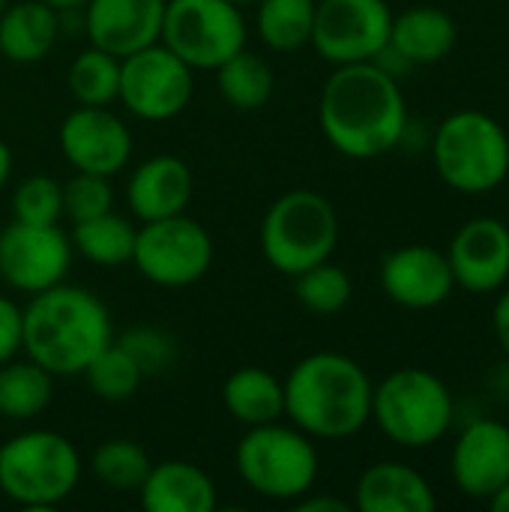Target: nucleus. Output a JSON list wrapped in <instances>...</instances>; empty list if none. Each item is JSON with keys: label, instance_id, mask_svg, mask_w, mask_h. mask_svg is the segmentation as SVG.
Instances as JSON below:
<instances>
[{"label": "nucleus", "instance_id": "nucleus-1", "mask_svg": "<svg viewBox=\"0 0 509 512\" xmlns=\"http://www.w3.org/2000/svg\"><path fill=\"white\" fill-rule=\"evenodd\" d=\"M318 123L348 159L387 156L408 132L405 93L378 60L336 66L318 99Z\"/></svg>", "mask_w": 509, "mask_h": 512}, {"label": "nucleus", "instance_id": "nucleus-2", "mask_svg": "<svg viewBox=\"0 0 509 512\" xmlns=\"http://www.w3.org/2000/svg\"><path fill=\"white\" fill-rule=\"evenodd\" d=\"M114 342L108 306L81 285H54L21 306V351L54 378L81 375Z\"/></svg>", "mask_w": 509, "mask_h": 512}, {"label": "nucleus", "instance_id": "nucleus-3", "mask_svg": "<svg viewBox=\"0 0 509 512\" xmlns=\"http://www.w3.org/2000/svg\"><path fill=\"white\" fill-rule=\"evenodd\" d=\"M282 387L285 417L309 438L342 441L372 420L375 384L348 354L315 351L288 372Z\"/></svg>", "mask_w": 509, "mask_h": 512}, {"label": "nucleus", "instance_id": "nucleus-4", "mask_svg": "<svg viewBox=\"0 0 509 512\" xmlns=\"http://www.w3.org/2000/svg\"><path fill=\"white\" fill-rule=\"evenodd\" d=\"M75 444L51 429H27L0 447V492L24 510H51L81 483Z\"/></svg>", "mask_w": 509, "mask_h": 512}, {"label": "nucleus", "instance_id": "nucleus-5", "mask_svg": "<svg viewBox=\"0 0 509 512\" xmlns=\"http://www.w3.org/2000/svg\"><path fill=\"white\" fill-rule=\"evenodd\" d=\"M258 243L267 264L294 279L303 270L330 261L339 246V213L327 195L315 189H291L267 207Z\"/></svg>", "mask_w": 509, "mask_h": 512}, {"label": "nucleus", "instance_id": "nucleus-6", "mask_svg": "<svg viewBox=\"0 0 509 512\" xmlns=\"http://www.w3.org/2000/svg\"><path fill=\"white\" fill-rule=\"evenodd\" d=\"M453 417V393L429 369H396L372 390V420L396 447L423 450L438 444L453 426Z\"/></svg>", "mask_w": 509, "mask_h": 512}, {"label": "nucleus", "instance_id": "nucleus-7", "mask_svg": "<svg viewBox=\"0 0 509 512\" xmlns=\"http://www.w3.org/2000/svg\"><path fill=\"white\" fill-rule=\"evenodd\" d=\"M432 162L450 189L462 195L492 192L509 174L507 129L486 111H456L435 129Z\"/></svg>", "mask_w": 509, "mask_h": 512}, {"label": "nucleus", "instance_id": "nucleus-8", "mask_svg": "<svg viewBox=\"0 0 509 512\" xmlns=\"http://www.w3.org/2000/svg\"><path fill=\"white\" fill-rule=\"evenodd\" d=\"M234 465L240 480L267 501L294 504L312 492L318 480V450L312 438L294 423L282 426L279 420L252 426L234 450Z\"/></svg>", "mask_w": 509, "mask_h": 512}, {"label": "nucleus", "instance_id": "nucleus-9", "mask_svg": "<svg viewBox=\"0 0 509 512\" xmlns=\"http://www.w3.org/2000/svg\"><path fill=\"white\" fill-rule=\"evenodd\" d=\"M249 27L231 0H168L159 42L195 72H213L246 48Z\"/></svg>", "mask_w": 509, "mask_h": 512}, {"label": "nucleus", "instance_id": "nucleus-10", "mask_svg": "<svg viewBox=\"0 0 509 512\" xmlns=\"http://www.w3.org/2000/svg\"><path fill=\"white\" fill-rule=\"evenodd\" d=\"M129 264L156 288H189L213 264V237L186 213L141 222Z\"/></svg>", "mask_w": 509, "mask_h": 512}, {"label": "nucleus", "instance_id": "nucleus-11", "mask_svg": "<svg viewBox=\"0 0 509 512\" xmlns=\"http://www.w3.org/2000/svg\"><path fill=\"white\" fill-rule=\"evenodd\" d=\"M195 96V69L171 48L153 42L120 60L117 99L129 114L147 123L180 117Z\"/></svg>", "mask_w": 509, "mask_h": 512}, {"label": "nucleus", "instance_id": "nucleus-12", "mask_svg": "<svg viewBox=\"0 0 509 512\" xmlns=\"http://www.w3.org/2000/svg\"><path fill=\"white\" fill-rule=\"evenodd\" d=\"M387 0H318L309 45L333 66L378 60L390 45Z\"/></svg>", "mask_w": 509, "mask_h": 512}, {"label": "nucleus", "instance_id": "nucleus-13", "mask_svg": "<svg viewBox=\"0 0 509 512\" xmlns=\"http://www.w3.org/2000/svg\"><path fill=\"white\" fill-rule=\"evenodd\" d=\"M72 240L60 225H30L12 219L0 228V282L18 294H39L66 279Z\"/></svg>", "mask_w": 509, "mask_h": 512}, {"label": "nucleus", "instance_id": "nucleus-14", "mask_svg": "<svg viewBox=\"0 0 509 512\" xmlns=\"http://www.w3.org/2000/svg\"><path fill=\"white\" fill-rule=\"evenodd\" d=\"M57 144L63 159L84 174L114 177L132 159V132L108 105L72 108L57 129Z\"/></svg>", "mask_w": 509, "mask_h": 512}, {"label": "nucleus", "instance_id": "nucleus-15", "mask_svg": "<svg viewBox=\"0 0 509 512\" xmlns=\"http://www.w3.org/2000/svg\"><path fill=\"white\" fill-rule=\"evenodd\" d=\"M381 288L396 306L426 312L450 300L456 279L447 252L426 243H411V246H399L384 258Z\"/></svg>", "mask_w": 509, "mask_h": 512}, {"label": "nucleus", "instance_id": "nucleus-16", "mask_svg": "<svg viewBox=\"0 0 509 512\" xmlns=\"http://www.w3.org/2000/svg\"><path fill=\"white\" fill-rule=\"evenodd\" d=\"M447 261L459 288L474 294H492L509 279V225L495 216L468 219L450 249Z\"/></svg>", "mask_w": 509, "mask_h": 512}, {"label": "nucleus", "instance_id": "nucleus-17", "mask_svg": "<svg viewBox=\"0 0 509 512\" xmlns=\"http://www.w3.org/2000/svg\"><path fill=\"white\" fill-rule=\"evenodd\" d=\"M168 0H90L84 12V36L93 48L129 57L162 36Z\"/></svg>", "mask_w": 509, "mask_h": 512}, {"label": "nucleus", "instance_id": "nucleus-18", "mask_svg": "<svg viewBox=\"0 0 509 512\" xmlns=\"http://www.w3.org/2000/svg\"><path fill=\"white\" fill-rule=\"evenodd\" d=\"M453 483L474 501H489L509 480V426L498 420H474L453 447Z\"/></svg>", "mask_w": 509, "mask_h": 512}, {"label": "nucleus", "instance_id": "nucleus-19", "mask_svg": "<svg viewBox=\"0 0 509 512\" xmlns=\"http://www.w3.org/2000/svg\"><path fill=\"white\" fill-rule=\"evenodd\" d=\"M195 195V174L189 162L171 153L150 156L141 162L126 183V204L135 219L153 222L186 213Z\"/></svg>", "mask_w": 509, "mask_h": 512}, {"label": "nucleus", "instance_id": "nucleus-20", "mask_svg": "<svg viewBox=\"0 0 509 512\" xmlns=\"http://www.w3.org/2000/svg\"><path fill=\"white\" fill-rule=\"evenodd\" d=\"M354 507L360 512H432L438 498L432 483L411 465L378 462L360 474Z\"/></svg>", "mask_w": 509, "mask_h": 512}, {"label": "nucleus", "instance_id": "nucleus-21", "mask_svg": "<svg viewBox=\"0 0 509 512\" xmlns=\"http://www.w3.org/2000/svg\"><path fill=\"white\" fill-rule=\"evenodd\" d=\"M138 498L147 512H213L219 504L210 474L183 459L153 465Z\"/></svg>", "mask_w": 509, "mask_h": 512}, {"label": "nucleus", "instance_id": "nucleus-22", "mask_svg": "<svg viewBox=\"0 0 509 512\" xmlns=\"http://www.w3.org/2000/svg\"><path fill=\"white\" fill-rule=\"evenodd\" d=\"M459 39V27L453 15L438 6H411L393 15L390 24V45L387 51L399 57L402 66H429L444 60Z\"/></svg>", "mask_w": 509, "mask_h": 512}, {"label": "nucleus", "instance_id": "nucleus-23", "mask_svg": "<svg viewBox=\"0 0 509 512\" xmlns=\"http://www.w3.org/2000/svg\"><path fill=\"white\" fill-rule=\"evenodd\" d=\"M60 36V12L45 0L9 3L0 15V54L9 63L30 66L51 54Z\"/></svg>", "mask_w": 509, "mask_h": 512}, {"label": "nucleus", "instance_id": "nucleus-24", "mask_svg": "<svg viewBox=\"0 0 509 512\" xmlns=\"http://www.w3.org/2000/svg\"><path fill=\"white\" fill-rule=\"evenodd\" d=\"M222 402L225 411L246 429L267 426L285 417V387L273 372L261 366L234 369L225 378Z\"/></svg>", "mask_w": 509, "mask_h": 512}, {"label": "nucleus", "instance_id": "nucleus-25", "mask_svg": "<svg viewBox=\"0 0 509 512\" xmlns=\"http://www.w3.org/2000/svg\"><path fill=\"white\" fill-rule=\"evenodd\" d=\"M54 399V375H48L39 363L9 360L0 366V417L24 423L45 414Z\"/></svg>", "mask_w": 509, "mask_h": 512}, {"label": "nucleus", "instance_id": "nucleus-26", "mask_svg": "<svg viewBox=\"0 0 509 512\" xmlns=\"http://www.w3.org/2000/svg\"><path fill=\"white\" fill-rule=\"evenodd\" d=\"M135 234L138 228L117 216L114 210L84 219V222H72V249L87 258L96 267H123L132 261V249H135Z\"/></svg>", "mask_w": 509, "mask_h": 512}, {"label": "nucleus", "instance_id": "nucleus-27", "mask_svg": "<svg viewBox=\"0 0 509 512\" xmlns=\"http://www.w3.org/2000/svg\"><path fill=\"white\" fill-rule=\"evenodd\" d=\"M318 0H258L255 3V33L279 54L300 51L312 39Z\"/></svg>", "mask_w": 509, "mask_h": 512}, {"label": "nucleus", "instance_id": "nucleus-28", "mask_svg": "<svg viewBox=\"0 0 509 512\" xmlns=\"http://www.w3.org/2000/svg\"><path fill=\"white\" fill-rule=\"evenodd\" d=\"M213 72H216L219 93L237 111H258V108H264L270 102V96H273V87H276L270 63L264 57L246 51V48L237 51L234 57H228Z\"/></svg>", "mask_w": 509, "mask_h": 512}, {"label": "nucleus", "instance_id": "nucleus-29", "mask_svg": "<svg viewBox=\"0 0 509 512\" xmlns=\"http://www.w3.org/2000/svg\"><path fill=\"white\" fill-rule=\"evenodd\" d=\"M90 474L111 492H135L141 489V483L147 480L153 462L147 456V450L129 438H108L105 444H99L90 453L87 462Z\"/></svg>", "mask_w": 509, "mask_h": 512}, {"label": "nucleus", "instance_id": "nucleus-30", "mask_svg": "<svg viewBox=\"0 0 509 512\" xmlns=\"http://www.w3.org/2000/svg\"><path fill=\"white\" fill-rule=\"evenodd\" d=\"M66 87L78 105H111L120 90V57L87 45L69 63Z\"/></svg>", "mask_w": 509, "mask_h": 512}, {"label": "nucleus", "instance_id": "nucleus-31", "mask_svg": "<svg viewBox=\"0 0 509 512\" xmlns=\"http://www.w3.org/2000/svg\"><path fill=\"white\" fill-rule=\"evenodd\" d=\"M81 375H84V381H87V387H90V393L96 399L114 402V405L129 402L138 393L141 381H144V372L138 369V363L117 342L102 348Z\"/></svg>", "mask_w": 509, "mask_h": 512}, {"label": "nucleus", "instance_id": "nucleus-32", "mask_svg": "<svg viewBox=\"0 0 509 512\" xmlns=\"http://www.w3.org/2000/svg\"><path fill=\"white\" fill-rule=\"evenodd\" d=\"M294 279H297V300L312 315H336L351 303L354 285L345 267L339 264L321 261Z\"/></svg>", "mask_w": 509, "mask_h": 512}, {"label": "nucleus", "instance_id": "nucleus-33", "mask_svg": "<svg viewBox=\"0 0 509 512\" xmlns=\"http://www.w3.org/2000/svg\"><path fill=\"white\" fill-rule=\"evenodd\" d=\"M12 219L30 225H57L63 219V183L48 174L24 177L12 192Z\"/></svg>", "mask_w": 509, "mask_h": 512}, {"label": "nucleus", "instance_id": "nucleus-34", "mask_svg": "<svg viewBox=\"0 0 509 512\" xmlns=\"http://www.w3.org/2000/svg\"><path fill=\"white\" fill-rule=\"evenodd\" d=\"M114 342L138 363L144 378L162 375V372H168L177 363V342L165 330H159V327H147V324L129 327Z\"/></svg>", "mask_w": 509, "mask_h": 512}, {"label": "nucleus", "instance_id": "nucleus-35", "mask_svg": "<svg viewBox=\"0 0 509 512\" xmlns=\"http://www.w3.org/2000/svg\"><path fill=\"white\" fill-rule=\"evenodd\" d=\"M111 207H114L111 177L75 171V177H69L63 183V216L66 219L84 222V219L108 213Z\"/></svg>", "mask_w": 509, "mask_h": 512}, {"label": "nucleus", "instance_id": "nucleus-36", "mask_svg": "<svg viewBox=\"0 0 509 512\" xmlns=\"http://www.w3.org/2000/svg\"><path fill=\"white\" fill-rule=\"evenodd\" d=\"M21 351V306L0 294V366Z\"/></svg>", "mask_w": 509, "mask_h": 512}, {"label": "nucleus", "instance_id": "nucleus-37", "mask_svg": "<svg viewBox=\"0 0 509 512\" xmlns=\"http://www.w3.org/2000/svg\"><path fill=\"white\" fill-rule=\"evenodd\" d=\"M294 507L300 512H351L348 501L330 498V495H312V492H306L303 498H297Z\"/></svg>", "mask_w": 509, "mask_h": 512}, {"label": "nucleus", "instance_id": "nucleus-38", "mask_svg": "<svg viewBox=\"0 0 509 512\" xmlns=\"http://www.w3.org/2000/svg\"><path fill=\"white\" fill-rule=\"evenodd\" d=\"M492 327H495V336H498V345L504 348V354L509 357V291H504L495 303V312H492Z\"/></svg>", "mask_w": 509, "mask_h": 512}, {"label": "nucleus", "instance_id": "nucleus-39", "mask_svg": "<svg viewBox=\"0 0 509 512\" xmlns=\"http://www.w3.org/2000/svg\"><path fill=\"white\" fill-rule=\"evenodd\" d=\"M9 177H12V150H9V144L0 138V189L9 183Z\"/></svg>", "mask_w": 509, "mask_h": 512}, {"label": "nucleus", "instance_id": "nucleus-40", "mask_svg": "<svg viewBox=\"0 0 509 512\" xmlns=\"http://www.w3.org/2000/svg\"><path fill=\"white\" fill-rule=\"evenodd\" d=\"M489 504H492V510L495 512H509V480L489 498Z\"/></svg>", "mask_w": 509, "mask_h": 512}, {"label": "nucleus", "instance_id": "nucleus-41", "mask_svg": "<svg viewBox=\"0 0 509 512\" xmlns=\"http://www.w3.org/2000/svg\"><path fill=\"white\" fill-rule=\"evenodd\" d=\"M48 6H54L57 12H75V9H84L90 0H45Z\"/></svg>", "mask_w": 509, "mask_h": 512}, {"label": "nucleus", "instance_id": "nucleus-42", "mask_svg": "<svg viewBox=\"0 0 509 512\" xmlns=\"http://www.w3.org/2000/svg\"><path fill=\"white\" fill-rule=\"evenodd\" d=\"M231 3H234V6H240V9H243V6H249V3H252V6H255V3H258V0H231Z\"/></svg>", "mask_w": 509, "mask_h": 512}, {"label": "nucleus", "instance_id": "nucleus-43", "mask_svg": "<svg viewBox=\"0 0 509 512\" xmlns=\"http://www.w3.org/2000/svg\"><path fill=\"white\" fill-rule=\"evenodd\" d=\"M9 6V0H0V15H3V9Z\"/></svg>", "mask_w": 509, "mask_h": 512}]
</instances>
